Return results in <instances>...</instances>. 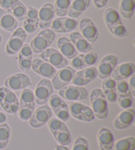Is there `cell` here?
<instances>
[{
	"label": "cell",
	"instance_id": "obj_54",
	"mask_svg": "<svg viewBox=\"0 0 135 150\" xmlns=\"http://www.w3.org/2000/svg\"><path fill=\"white\" fill-rule=\"evenodd\" d=\"M7 120V116L4 112L0 111V125L4 124Z\"/></svg>",
	"mask_w": 135,
	"mask_h": 150
},
{
	"label": "cell",
	"instance_id": "obj_28",
	"mask_svg": "<svg viewBox=\"0 0 135 150\" xmlns=\"http://www.w3.org/2000/svg\"><path fill=\"white\" fill-rule=\"evenodd\" d=\"M53 136L55 140L59 144V145L61 146H66L69 145L72 140L71 133H70L67 127L59 130Z\"/></svg>",
	"mask_w": 135,
	"mask_h": 150
},
{
	"label": "cell",
	"instance_id": "obj_49",
	"mask_svg": "<svg viewBox=\"0 0 135 150\" xmlns=\"http://www.w3.org/2000/svg\"><path fill=\"white\" fill-rule=\"evenodd\" d=\"M38 27V23H33L26 19L23 21V29L26 34H33Z\"/></svg>",
	"mask_w": 135,
	"mask_h": 150
},
{
	"label": "cell",
	"instance_id": "obj_31",
	"mask_svg": "<svg viewBox=\"0 0 135 150\" xmlns=\"http://www.w3.org/2000/svg\"><path fill=\"white\" fill-rule=\"evenodd\" d=\"M77 73L90 83L95 80L96 77L98 76L97 68L93 66L86 67L85 69H83L82 70L78 71Z\"/></svg>",
	"mask_w": 135,
	"mask_h": 150
},
{
	"label": "cell",
	"instance_id": "obj_36",
	"mask_svg": "<svg viewBox=\"0 0 135 150\" xmlns=\"http://www.w3.org/2000/svg\"><path fill=\"white\" fill-rule=\"evenodd\" d=\"M63 19V33H72L77 28L79 23L78 21L70 17H62Z\"/></svg>",
	"mask_w": 135,
	"mask_h": 150
},
{
	"label": "cell",
	"instance_id": "obj_56",
	"mask_svg": "<svg viewBox=\"0 0 135 150\" xmlns=\"http://www.w3.org/2000/svg\"><path fill=\"white\" fill-rule=\"evenodd\" d=\"M1 42H2V36L1 34H0V44H1Z\"/></svg>",
	"mask_w": 135,
	"mask_h": 150
},
{
	"label": "cell",
	"instance_id": "obj_8",
	"mask_svg": "<svg viewBox=\"0 0 135 150\" xmlns=\"http://www.w3.org/2000/svg\"><path fill=\"white\" fill-rule=\"evenodd\" d=\"M69 112L75 119L84 122H91L95 119V116L92 109L82 103L72 101L70 103Z\"/></svg>",
	"mask_w": 135,
	"mask_h": 150
},
{
	"label": "cell",
	"instance_id": "obj_29",
	"mask_svg": "<svg viewBox=\"0 0 135 150\" xmlns=\"http://www.w3.org/2000/svg\"><path fill=\"white\" fill-rule=\"evenodd\" d=\"M11 137V128L6 123L0 125V149L5 148Z\"/></svg>",
	"mask_w": 135,
	"mask_h": 150
},
{
	"label": "cell",
	"instance_id": "obj_25",
	"mask_svg": "<svg viewBox=\"0 0 135 150\" xmlns=\"http://www.w3.org/2000/svg\"><path fill=\"white\" fill-rule=\"evenodd\" d=\"M135 138L134 136L121 138L113 144L112 150H134Z\"/></svg>",
	"mask_w": 135,
	"mask_h": 150
},
{
	"label": "cell",
	"instance_id": "obj_32",
	"mask_svg": "<svg viewBox=\"0 0 135 150\" xmlns=\"http://www.w3.org/2000/svg\"><path fill=\"white\" fill-rule=\"evenodd\" d=\"M107 29L112 36L117 38H123L128 35L127 30L122 23L107 27Z\"/></svg>",
	"mask_w": 135,
	"mask_h": 150
},
{
	"label": "cell",
	"instance_id": "obj_18",
	"mask_svg": "<svg viewBox=\"0 0 135 150\" xmlns=\"http://www.w3.org/2000/svg\"><path fill=\"white\" fill-rule=\"evenodd\" d=\"M57 45H58L59 52L67 59L71 60L72 58L77 55L78 52L69 38H67L66 36L59 38L57 41Z\"/></svg>",
	"mask_w": 135,
	"mask_h": 150
},
{
	"label": "cell",
	"instance_id": "obj_43",
	"mask_svg": "<svg viewBox=\"0 0 135 150\" xmlns=\"http://www.w3.org/2000/svg\"><path fill=\"white\" fill-rule=\"evenodd\" d=\"M72 150H88V141L83 137H79L75 140Z\"/></svg>",
	"mask_w": 135,
	"mask_h": 150
},
{
	"label": "cell",
	"instance_id": "obj_4",
	"mask_svg": "<svg viewBox=\"0 0 135 150\" xmlns=\"http://www.w3.org/2000/svg\"><path fill=\"white\" fill-rule=\"evenodd\" d=\"M27 34L23 28H17L5 45V51L8 55H13L19 52L26 39Z\"/></svg>",
	"mask_w": 135,
	"mask_h": 150
},
{
	"label": "cell",
	"instance_id": "obj_21",
	"mask_svg": "<svg viewBox=\"0 0 135 150\" xmlns=\"http://www.w3.org/2000/svg\"><path fill=\"white\" fill-rule=\"evenodd\" d=\"M90 5V0H73L67 13L69 17L77 18L83 14Z\"/></svg>",
	"mask_w": 135,
	"mask_h": 150
},
{
	"label": "cell",
	"instance_id": "obj_44",
	"mask_svg": "<svg viewBox=\"0 0 135 150\" xmlns=\"http://www.w3.org/2000/svg\"><path fill=\"white\" fill-rule=\"evenodd\" d=\"M18 53V57L26 58V59H32L33 57V52L31 49L30 45L28 44H24L22 47L21 48Z\"/></svg>",
	"mask_w": 135,
	"mask_h": 150
},
{
	"label": "cell",
	"instance_id": "obj_24",
	"mask_svg": "<svg viewBox=\"0 0 135 150\" xmlns=\"http://www.w3.org/2000/svg\"><path fill=\"white\" fill-rule=\"evenodd\" d=\"M104 20L107 28L122 23L119 13L112 7L107 8L105 10L104 13Z\"/></svg>",
	"mask_w": 135,
	"mask_h": 150
},
{
	"label": "cell",
	"instance_id": "obj_45",
	"mask_svg": "<svg viewBox=\"0 0 135 150\" xmlns=\"http://www.w3.org/2000/svg\"><path fill=\"white\" fill-rule=\"evenodd\" d=\"M32 59L18 57V67L23 72H28L32 67Z\"/></svg>",
	"mask_w": 135,
	"mask_h": 150
},
{
	"label": "cell",
	"instance_id": "obj_55",
	"mask_svg": "<svg viewBox=\"0 0 135 150\" xmlns=\"http://www.w3.org/2000/svg\"><path fill=\"white\" fill-rule=\"evenodd\" d=\"M55 150H69V149L67 146L58 145L55 146Z\"/></svg>",
	"mask_w": 135,
	"mask_h": 150
},
{
	"label": "cell",
	"instance_id": "obj_39",
	"mask_svg": "<svg viewBox=\"0 0 135 150\" xmlns=\"http://www.w3.org/2000/svg\"><path fill=\"white\" fill-rule=\"evenodd\" d=\"M71 65L72 69L75 70H82L83 69L86 68L85 61H84V54L81 53V54L77 55L75 56L74 58L71 59Z\"/></svg>",
	"mask_w": 135,
	"mask_h": 150
},
{
	"label": "cell",
	"instance_id": "obj_15",
	"mask_svg": "<svg viewBox=\"0 0 135 150\" xmlns=\"http://www.w3.org/2000/svg\"><path fill=\"white\" fill-rule=\"evenodd\" d=\"M31 69L36 74L47 79H52L57 72V69L51 64L39 58L32 60Z\"/></svg>",
	"mask_w": 135,
	"mask_h": 150
},
{
	"label": "cell",
	"instance_id": "obj_13",
	"mask_svg": "<svg viewBox=\"0 0 135 150\" xmlns=\"http://www.w3.org/2000/svg\"><path fill=\"white\" fill-rule=\"evenodd\" d=\"M55 16V12L53 4L51 3H46L43 5L38 10L39 27L42 30L50 28Z\"/></svg>",
	"mask_w": 135,
	"mask_h": 150
},
{
	"label": "cell",
	"instance_id": "obj_42",
	"mask_svg": "<svg viewBox=\"0 0 135 150\" xmlns=\"http://www.w3.org/2000/svg\"><path fill=\"white\" fill-rule=\"evenodd\" d=\"M20 1V0H0V6L7 12L11 13L13 8Z\"/></svg>",
	"mask_w": 135,
	"mask_h": 150
},
{
	"label": "cell",
	"instance_id": "obj_19",
	"mask_svg": "<svg viewBox=\"0 0 135 150\" xmlns=\"http://www.w3.org/2000/svg\"><path fill=\"white\" fill-rule=\"evenodd\" d=\"M114 136L109 128L102 127L98 133V142L101 150H112L114 144Z\"/></svg>",
	"mask_w": 135,
	"mask_h": 150
},
{
	"label": "cell",
	"instance_id": "obj_3",
	"mask_svg": "<svg viewBox=\"0 0 135 150\" xmlns=\"http://www.w3.org/2000/svg\"><path fill=\"white\" fill-rule=\"evenodd\" d=\"M0 105L9 114L17 113L19 108V100L12 90L6 87H0Z\"/></svg>",
	"mask_w": 135,
	"mask_h": 150
},
{
	"label": "cell",
	"instance_id": "obj_53",
	"mask_svg": "<svg viewBox=\"0 0 135 150\" xmlns=\"http://www.w3.org/2000/svg\"><path fill=\"white\" fill-rule=\"evenodd\" d=\"M93 2L97 8H102L107 4V0H93Z\"/></svg>",
	"mask_w": 135,
	"mask_h": 150
},
{
	"label": "cell",
	"instance_id": "obj_1",
	"mask_svg": "<svg viewBox=\"0 0 135 150\" xmlns=\"http://www.w3.org/2000/svg\"><path fill=\"white\" fill-rule=\"evenodd\" d=\"M90 100L95 117L100 120L106 119L108 115V102L103 91L99 88H94L90 93Z\"/></svg>",
	"mask_w": 135,
	"mask_h": 150
},
{
	"label": "cell",
	"instance_id": "obj_7",
	"mask_svg": "<svg viewBox=\"0 0 135 150\" xmlns=\"http://www.w3.org/2000/svg\"><path fill=\"white\" fill-rule=\"evenodd\" d=\"M39 57L46 62L51 64L56 69L65 67L68 64L67 59L59 50L54 48H48L40 53Z\"/></svg>",
	"mask_w": 135,
	"mask_h": 150
},
{
	"label": "cell",
	"instance_id": "obj_14",
	"mask_svg": "<svg viewBox=\"0 0 135 150\" xmlns=\"http://www.w3.org/2000/svg\"><path fill=\"white\" fill-rule=\"evenodd\" d=\"M79 28L81 34L90 43L96 42L99 36L98 30L90 18L84 17L79 22Z\"/></svg>",
	"mask_w": 135,
	"mask_h": 150
},
{
	"label": "cell",
	"instance_id": "obj_40",
	"mask_svg": "<svg viewBox=\"0 0 135 150\" xmlns=\"http://www.w3.org/2000/svg\"><path fill=\"white\" fill-rule=\"evenodd\" d=\"M98 59V54L94 51H90L84 54V61L86 67L93 66Z\"/></svg>",
	"mask_w": 135,
	"mask_h": 150
},
{
	"label": "cell",
	"instance_id": "obj_51",
	"mask_svg": "<svg viewBox=\"0 0 135 150\" xmlns=\"http://www.w3.org/2000/svg\"><path fill=\"white\" fill-rule=\"evenodd\" d=\"M107 102L113 103L117 101V94L115 90H107L103 92Z\"/></svg>",
	"mask_w": 135,
	"mask_h": 150
},
{
	"label": "cell",
	"instance_id": "obj_20",
	"mask_svg": "<svg viewBox=\"0 0 135 150\" xmlns=\"http://www.w3.org/2000/svg\"><path fill=\"white\" fill-rule=\"evenodd\" d=\"M69 39L77 52L85 54L93 50L90 43L88 42L79 32H72L69 35Z\"/></svg>",
	"mask_w": 135,
	"mask_h": 150
},
{
	"label": "cell",
	"instance_id": "obj_50",
	"mask_svg": "<svg viewBox=\"0 0 135 150\" xmlns=\"http://www.w3.org/2000/svg\"><path fill=\"white\" fill-rule=\"evenodd\" d=\"M71 81L72 84L75 86H84L87 85L90 83L84 79L82 76H81L78 73H75Z\"/></svg>",
	"mask_w": 135,
	"mask_h": 150
},
{
	"label": "cell",
	"instance_id": "obj_34",
	"mask_svg": "<svg viewBox=\"0 0 135 150\" xmlns=\"http://www.w3.org/2000/svg\"><path fill=\"white\" fill-rule=\"evenodd\" d=\"M117 101L121 108L123 109H129L133 105V98L131 93L126 95H117Z\"/></svg>",
	"mask_w": 135,
	"mask_h": 150
},
{
	"label": "cell",
	"instance_id": "obj_30",
	"mask_svg": "<svg viewBox=\"0 0 135 150\" xmlns=\"http://www.w3.org/2000/svg\"><path fill=\"white\" fill-rule=\"evenodd\" d=\"M27 12V8L24 4L20 1L18 4H17L13 8L11 14L17 21H23L25 19Z\"/></svg>",
	"mask_w": 135,
	"mask_h": 150
},
{
	"label": "cell",
	"instance_id": "obj_2",
	"mask_svg": "<svg viewBox=\"0 0 135 150\" xmlns=\"http://www.w3.org/2000/svg\"><path fill=\"white\" fill-rule=\"evenodd\" d=\"M55 38V33L51 29H44L31 40V46L32 52L40 53L49 48Z\"/></svg>",
	"mask_w": 135,
	"mask_h": 150
},
{
	"label": "cell",
	"instance_id": "obj_35",
	"mask_svg": "<svg viewBox=\"0 0 135 150\" xmlns=\"http://www.w3.org/2000/svg\"><path fill=\"white\" fill-rule=\"evenodd\" d=\"M48 126L52 135L57 132H58L59 130L63 129V128L67 127V125L65 124L63 121H62V120L56 117L50 119L49 121L48 122Z\"/></svg>",
	"mask_w": 135,
	"mask_h": 150
},
{
	"label": "cell",
	"instance_id": "obj_41",
	"mask_svg": "<svg viewBox=\"0 0 135 150\" xmlns=\"http://www.w3.org/2000/svg\"><path fill=\"white\" fill-rule=\"evenodd\" d=\"M25 19L33 23H39L38 10L33 7H28L27 8V12Z\"/></svg>",
	"mask_w": 135,
	"mask_h": 150
},
{
	"label": "cell",
	"instance_id": "obj_48",
	"mask_svg": "<svg viewBox=\"0 0 135 150\" xmlns=\"http://www.w3.org/2000/svg\"><path fill=\"white\" fill-rule=\"evenodd\" d=\"M116 83H117V82L115 80H113L111 76L104 79L102 84V90L103 92L107 90H115Z\"/></svg>",
	"mask_w": 135,
	"mask_h": 150
},
{
	"label": "cell",
	"instance_id": "obj_38",
	"mask_svg": "<svg viewBox=\"0 0 135 150\" xmlns=\"http://www.w3.org/2000/svg\"><path fill=\"white\" fill-rule=\"evenodd\" d=\"M34 111V108H28V107H19L17 111L18 116L22 120L26 121L31 119Z\"/></svg>",
	"mask_w": 135,
	"mask_h": 150
},
{
	"label": "cell",
	"instance_id": "obj_12",
	"mask_svg": "<svg viewBox=\"0 0 135 150\" xmlns=\"http://www.w3.org/2000/svg\"><path fill=\"white\" fill-rule=\"evenodd\" d=\"M5 87L12 91L23 90L32 85L30 78L25 73H15L11 75L4 82Z\"/></svg>",
	"mask_w": 135,
	"mask_h": 150
},
{
	"label": "cell",
	"instance_id": "obj_22",
	"mask_svg": "<svg viewBox=\"0 0 135 150\" xmlns=\"http://www.w3.org/2000/svg\"><path fill=\"white\" fill-rule=\"evenodd\" d=\"M17 21L15 17L11 13L0 8V27L13 33L17 28Z\"/></svg>",
	"mask_w": 135,
	"mask_h": 150
},
{
	"label": "cell",
	"instance_id": "obj_10",
	"mask_svg": "<svg viewBox=\"0 0 135 150\" xmlns=\"http://www.w3.org/2000/svg\"><path fill=\"white\" fill-rule=\"evenodd\" d=\"M52 109L47 105H43L34 111L29 120V125L34 128H38L44 126L51 119Z\"/></svg>",
	"mask_w": 135,
	"mask_h": 150
},
{
	"label": "cell",
	"instance_id": "obj_23",
	"mask_svg": "<svg viewBox=\"0 0 135 150\" xmlns=\"http://www.w3.org/2000/svg\"><path fill=\"white\" fill-rule=\"evenodd\" d=\"M135 7V0H120L119 13L125 19H131Z\"/></svg>",
	"mask_w": 135,
	"mask_h": 150
},
{
	"label": "cell",
	"instance_id": "obj_47",
	"mask_svg": "<svg viewBox=\"0 0 135 150\" xmlns=\"http://www.w3.org/2000/svg\"><path fill=\"white\" fill-rule=\"evenodd\" d=\"M51 30L56 33H63V19L62 17L54 18L50 25Z\"/></svg>",
	"mask_w": 135,
	"mask_h": 150
},
{
	"label": "cell",
	"instance_id": "obj_52",
	"mask_svg": "<svg viewBox=\"0 0 135 150\" xmlns=\"http://www.w3.org/2000/svg\"><path fill=\"white\" fill-rule=\"evenodd\" d=\"M129 88H130L131 95L133 96V98L135 97V73L133 74L130 77L129 81L128 82Z\"/></svg>",
	"mask_w": 135,
	"mask_h": 150
},
{
	"label": "cell",
	"instance_id": "obj_9",
	"mask_svg": "<svg viewBox=\"0 0 135 150\" xmlns=\"http://www.w3.org/2000/svg\"><path fill=\"white\" fill-rule=\"evenodd\" d=\"M75 70L71 67L66 66L65 67L59 69L52 79V84L53 89L59 90L65 87L71 82Z\"/></svg>",
	"mask_w": 135,
	"mask_h": 150
},
{
	"label": "cell",
	"instance_id": "obj_6",
	"mask_svg": "<svg viewBox=\"0 0 135 150\" xmlns=\"http://www.w3.org/2000/svg\"><path fill=\"white\" fill-rule=\"evenodd\" d=\"M59 96L63 100L68 101H80L87 99L88 93L83 86H66L59 90Z\"/></svg>",
	"mask_w": 135,
	"mask_h": 150
},
{
	"label": "cell",
	"instance_id": "obj_17",
	"mask_svg": "<svg viewBox=\"0 0 135 150\" xmlns=\"http://www.w3.org/2000/svg\"><path fill=\"white\" fill-rule=\"evenodd\" d=\"M135 117V112L133 109H124L114 120L113 126L117 130H124L133 124Z\"/></svg>",
	"mask_w": 135,
	"mask_h": 150
},
{
	"label": "cell",
	"instance_id": "obj_27",
	"mask_svg": "<svg viewBox=\"0 0 135 150\" xmlns=\"http://www.w3.org/2000/svg\"><path fill=\"white\" fill-rule=\"evenodd\" d=\"M71 3V0H55L53 5L55 15L59 17H65L67 15Z\"/></svg>",
	"mask_w": 135,
	"mask_h": 150
},
{
	"label": "cell",
	"instance_id": "obj_46",
	"mask_svg": "<svg viewBox=\"0 0 135 150\" xmlns=\"http://www.w3.org/2000/svg\"><path fill=\"white\" fill-rule=\"evenodd\" d=\"M58 119H60L62 121H67L68 120L70 117V112L68 105L65 106L63 108H61L59 110L54 112Z\"/></svg>",
	"mask_w": 135,
	"mask_h": 150
},
{
	"label": "cell",
	"instance_id": "obj_26",
	"mask_svg": "<svg viewBox=\"0 0 135 150\" xmlns=\"http://www.w3.org/2000/svg\"><path fill=\"white\" fill-rule=\"evenodd\" d=\"M19 107H28V108H35L34 94L32 90L28 88H25L21 92Z\"/></svg>",
	"mask_w": 135,
	"mask_h": 150
},
{
	"label": "cell",
	"instance_id": "obj_16",
	"mask_svg": "<svg viewBox=\"0 0 135 150\" xmlns=\"http://www.w3.org/2000/svg\"><path fill=\"white\" fill-rule=\"evenodd\" d=\"M135 73V65L132 62L123 63L116 66L111 77L116 82L126 80Z\"/></svg>",
	"mask_w": 135,
	"mask_h": 150
},
{
	"label": "cell",
	"instance_id": "obj_5",
	"mask_svg": "<svg viewBox=\"0 0 135 150\" xmlns=\"http://www.w3.org/2000/svg\"><path fill=\"white\" fill-rule=\"evenodd\" d=\"M53 92L52 82L49 79H42L36 85L34 92L35 103L38 105H44L49 100Z\"/></svg>",
	"mask_w": 135,
	"mask_h": 150
},
{
	"label": "cell",
	"instance_id": "obj_37",
	"mask_svg": "<svg viewBox=\"0 0 135 150\" xmlns=\"http://www.w3.org/2000/svg\"><path fill=\"white\" fill-rule=\"evenodd\" d=\"M115 91L117 95H126L131 93L128 82L125 80H120L116 83Z\"/></svg>",
	"mask_w": 135,
	"mask_h": 150
},
{
	"label": "cell",
	"instance_id": "obj_33",
	"mask_svg": "<svg viewBox=\"0 0 135 150\" xmlns=\"http://www.w3.org/2000/svg\"><path fill=\"white\" fill-rule=\"evenodd\" d=\"M48 101L50 102L51 109H52L53 112H55L61 108H63V107L67 105L65 101L63 100V99H62L60 96L57 94L51 96Z\"/></svg>",
	"mask_w": 135,
	"mask_h": 150
},
{
	"label": "cell",
	"instance_id": "obj_11",
	"mask_svg": "<svg viewBox=\"0 0 135 150\" xmlns=\"http://www.w3.org/2000/svg\"><path fill=\"white\" fill-rule=\"evenodd\" d=\"M118 57L113 54L105 55L102 59L97 68L98 76L99 79L104 80L110 77L115 67L117 65Z\"/></svg>",
	"mask_w": 135,
	"mask_h": 150
}]
</instances>
